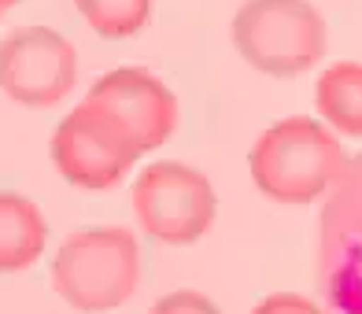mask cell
Returning <instances> with one entry per match:
<instances>
[{
  "label": "cell",
  "mask_w": 362,
  "mask_h": 314,
  "mask_svg": "<svg viewBox=\"0 0 362 314\" xmlns=\"http://www.w3.org/2000/svg\"><path fill=\"white\" fill-rule=\"evenodd\" d=\"M344 163L348 156L337 141V129L307 115H288L267 126L248 152L255 189L281 207H307L325 200Z\"/></svg>",
  "instance_id": "obj_1"
},
{
  "label": "cell",
  "mask_w": 362,
  "mask_h": 314,
  "mask_svg": "<svg viewBox=\"0 0 362 314\" xmlns=\"http://www.w3.org/2000/svg\"><path fill=\"white\" fill-rule=\"evenodd\" d=\"M52 289L74 310L100 314L122 307L141 289V244L122 226H89L56 248Z\"/></svg>",
  "instance_id": "obj_2"
},
{
  "label": "cell",
  "mask_w": 362,
  "mask_h": 314,
  "mask_svg": "<svg viewBox=\"0 0 362 314\" xmlns=\"http://www.w3.org/2000/svg\"><path fill=\"white\" fill-rule=\"evenodd\" d=\"M229 30L240 59L270 78H296L325 56V19L307 0H248Z\"/></svg>",
  "instance_id": "obj_3"
},
{
  "label": "cell",
  "mask_w": 362,
  "mask_h": 314,
  "mask_svg": "<svg viewBox=\"0 0 362 314\" xmlns=\"http://www.w3.org/2000/svg\"><path fill=\"white\" fill-rule=\"evenodd\" d=\"M318 281L337 314H362V152L344 163L318 219Z\"/></svg>",
  "instance_id": "obj_4"
},
{
  "label": "cell",
  "mask_w": 362,
  "mask_h": 314,
  "mask_svg": "<svg viewBox=\"0 0 362 314\" xmlns=\"http://www.w3.org/2000/svg\"><path fill=\"white\" fill-rule=\"evenodd\" d=\"M134 214L141 229L159 244H196L218 214V196L204 170L177 159L144 167L134 181Z\"/></svg>",
  "instance_id": "obj_5"
},
{
  "label": "cell",
  "mask_w": 362,
  "mask_h": 314,
  "mask_svg": "<svg viewBox=\"0 0 362 314\" xmlns=\"http://www.w3.org/2000/svg\"><path fill=\"white\" fill-rule=\"evenodd\" d=\"M48 152H52V163L63 181L93 192L115 189L141 159V152L129 144L122 129L86 100L56 126Z\"/></svg>",
  "instance_id": "obj_6"
},
{
  "label": "cell",
  "mask_w": 362,
  "mask_h": 314,
  "mask_svg": "<svg viewBox=\"0 0 362 314\" xmlns=\"http://www.w3.org/2000/svg\"><path fill=\"white\" fill-rule=\"evenodd\" d=\"M78 86L74 45L48 26H23L0 41V89L23 107H56Z\"/></svg>",
  "instance_id": "obj_7"
},
{
  "label": "cell",
  "mask_w": 362,
  "mask_h": 314,
  "mask_svg": "<svg viewBox=\"0 0 362 314\" xmlns=\"http://www.w3.org/2000/svg\"><path fill=\"white\" fill-rule=\"evenodd\" d=\"M86 104L104 111L141 156L170 141L181 115L174 89L144 67H119L96 78L93 89L86 93Z\"/></svg>",
  "instance_id": "obj_8"
},
{
  "label": "cell",
  "mask_w": 362,
  "mask_h": 314,
  "mask_svg": "<svg viewBox=\"0 0 362 314\" xmlns=\"http://www.w3.org/2000/svg\"><path fill=\"white\" fill-rule=\"evenodd\" d=\"M48 244V222L34 200L0 192V274H23L41 259Z\"/></svg>",
  "instance_id": "obj_9"
},
{
  "label": "cell",
  "mask_w": 362,
  "mask_h": 314,
  "mask_svg": "<svg viewBox=\"0 0 362 314\" xmlns=\"http://www.w3.org/2000/svg\"><path fill=\"white\" fill-rule=\"evenodd\" d=\"M315 104L329 129L362 141V63H329L315 86Z\"/></svg>",
  "instance_id": "obj_10"
},
{
  "label": "cell",
  "mask_w": 362,
  "mask_h": 314,
  "mask_svg": "<svg viewBox=\"0 0 362 314\" xmlns=\"http://www.w3.org/2000/svg\"><path fill=\"white\" fill-rule=\"evenodd\" d=\"M78 15L107 41H126L141 34L152 19V0H74Z\"/></svg>",
  "instance_id": "obj_11"
},
{
  "label": "cell",
  "mask_w": 362,
  "mask_h": 314,
  "mask_svg": "<svg viewBox=\"0 0 362 314\" xmlns=\"http://www.w3.org/2000/svg\"><path fill=\"white\" fill-rule=\"evenodd\" d=\"M148 314H222V310L211 303L204 292H196V289H174L167 296H159Z\"/></svg>",
  "instance_id": "obj_12"
},
{
  "label": "cell",
  "mask_w": 362,
  "mask_h": 314,
  "mask_svg": "<svg viewBox=\"0 0 362 314\" xmlns=\"http://www.w3.org/2000/svg\"><path fill=\"white\" fill-rule=\"evenodd\" d=\"M252 314H325V310L300 292H274L262 303H255Z\"/></svg>",
  "instance_id": "obj_13"
},
{
  "label": "cell",
  "mask_w": 362,
  "mask_h": 314,
  "mask_svg": "<svg viewBox=\"0 0 362 314\" xmlns=\"http://www.w3.org/2000/svg\"><path fill=\"white\" fill-rule=\"evenodd\" d=\"M8 8H11V4H8V0H0V15H4V11H8Z\"/></svg>",
  "instance_id": "obj_14"
},
{
  "label": "cell",
  "mask_w": 362,
  "mask_h": 314,
  "mask_svg": "<svg viewBox=\"0 0 362 314\" xmlns=\"http://www.w3.org/2000/svg\"><path fill=\"white\" fill-rule=\"evenodd\" d=\"M8 4H11V8H15V4H19V0H8Z\"/></svg>",
  "instance_id": "obj_15"
}]
</instances>
